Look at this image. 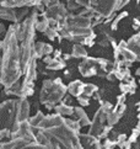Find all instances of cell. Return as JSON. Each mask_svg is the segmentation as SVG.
Instances as JSON below:
<instances>
[{"label":"cell","mask_w":140,"mask_h":149,"mask_svg":"<svg viewBox=\"0 0 140 149\" xmlns=\"http://www.w3.org/2000/svg\"><path fill=\"white\" fill-rule=\"evenodd\" d=\"M0 17L8 19V20H15V14H14V11H11V10L4 9L3 4L0 3Z\"/></svg>","instance_id":"7a4b0ae2"},{"label":"cell","mask_w":140,"mask_h":149,"mask_svg":"<svg viewBox=\"0 0 140 149\" xmlns=\"http://www.w3.org/2000/svg\"><path fill=\"white\" fill-rule=\"evenodd\" d=\"M3 33H4V27H3V25H0V37H1Z\"/></svg>","instance_id":"277c9868"},{"label":"cell","mask_w":140,"mask_h":149,"mask_svg":"<svg viewBox=\"0 0 140 149\" xmlns=\"http://www.w3.org/2000/svg\"><path fill=\"white\" fill-rule=\"evenodd\" d=\"M70 93H71L73 95H76V96H79L80 94L84 93V85L81 84V81H74L71 85H70Z\"/></svg>","instance_id":"6da1fadb"},{"label":"cell","mask_w":140,"mask_h":149,"mask_svg":"<svg viewBox=\"0 0 140 149\" xmlns=\"http://www.w3.org/2000/svg\"><path fill=\"white\" fill-rule=\"evenodd\" d=\"M79 101H80V102H81V105H87V104H89V100H87V99L79 97Z\"/></svg>","instance_id":"3957f363"}]
</instances>
